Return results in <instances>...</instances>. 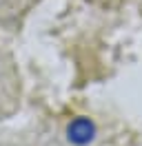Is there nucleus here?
Returning <instances> with one entry per match:
<instances>
[{"label": "nucleus", "mask_w": 142, "mask_h": 146, "mask_svg": "<svg viewBox=\"0 0 142 146\" xmlns=\"http://www.w3.org/2000/svg\"><path fill=\"white\" fill-rule=\"evenodd\" d=\"M93 137H96V124L89 117L80 115V117L69 122V126H67V139L73 146H87L93 142Z\"/></svg>", "instance_id": "obj_1"}]
</instances>
